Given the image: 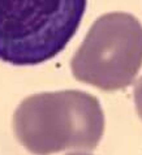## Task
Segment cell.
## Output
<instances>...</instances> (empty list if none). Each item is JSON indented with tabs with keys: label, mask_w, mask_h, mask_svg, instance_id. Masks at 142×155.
<instances>
[{
	"label": "cell",
	"mask_w": 142,
	"mask_h": 155,
	"mask_svg": "<svg viewBox=\"0 0 142 155\" xmlns=\"http://www.w3.org/2000/svg\"><path fill=\"white\" fill-rule=\"evenodd\" d=\"M17 140L35 155L93 150L104 129L97 98L81 90L41 93L24 99L13 115Z\"/></svg>",
	"instance_id": "cell-1"
},
{
	"label": "cell",
	"mask_w": 142,
	"mask_h": 155,
	"mask_svg": "<svg viewBox=\"0 0 142 155\" xmlns=\"http://www.w3.org/2000/svg\"><path fill=\"white\" fill-rule=\"evenodd\" d=\"M88 0H0V60L38 65L59 55L78 30Z\"/></svg>",
	"instance_id": "cell-2"
},
{
	"label": "cell",
	"mask_w": 142,
	"mask_h": 155,
	"mask_svg": "<svg viewBox=\"0 0 142 155\" xmlns=\"http://www.w3.org/2000/svg\"><path fill=\"white\" fill-rule=\"evenodd\" d=\"M141 65L142 25L128 13L99 17L71 61L77 80L107 91L130 85Z\"/></svg>",
	"instance_id": "cell-3"
},
{
	"label": "cell",
	"mask_w": 142,
	"mask_h": 155,
	"mask_svg": "<svg viewBox=\"0 0 142 155\" xmlns=\"http://www.w3.org/2000/svg\"><path fill=\"white\" fill-rule=\"evenodd\" d=\"M134 101H136V107H137V112L140 114L142 117V78L137 82L134 87Z\"/></svg>",
	"instance_id": "cell-4"
}]
</instances>
